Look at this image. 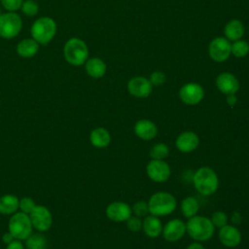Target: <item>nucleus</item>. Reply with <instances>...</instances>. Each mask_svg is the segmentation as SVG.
<instances>
[{"mask_svg": "<svg viewBox=\"0 0 249 249\" xmlns=\"http://www.w3.org/2000/svg\"><path fill=\"white\" fill-rule=\"evenodd\" d=\"M8 229L16 239L25 240L32 233L33 227L29 215L20 211L11 216Z\"/></svg>", "mask_w": 249, "mask_h": 249, "instance_id": "423d86ee", "label": "nucleus"}, {"mask_svg": "<svg viewBox=\"0 0 249 249\" xmlns=\"http://www.w3.org/2000/svg\"><path fill=\"white\" fill-rule=\"evenodd\" d=\"M85 69L89 76L94 79H99L105 75L107 66L101 58L91 57L85 62Z\"/></svg>", "mask_w": 249, "mask_h": 249, "instance_id": "aec40b11", "label": "nucleus"}, {"mask_svg": "<svg viewBox=\"0 0 249 249\" xmlns=\"http://www.w3.org/2000/svg\"><path fill=\"white\" fill-rule=\"evenodd\" d=\"M214 228L211 220L204 216L196 215L186 223V232L198 242L209 240L214 234Z\"/></svg>", "mask_w": 249, "mask_h": 249, "instance_id": "f03ea898", "label": "nucleus"}, {"mask_svg": "<svg viewBox=\"0 0 249 249\" xmlns=\"http://www.w3.org/2000/svg\"><path fill=\"white\" fill-rule=\"evenodd\" d=\"M146 172L151 180L158 183L165 182L171 175L170 166L163 160H151L146 166Z\"/></svg>", "mask_w": 249, "mask_h": 249, "instance_id": "9b49d317", "label": "nucleus"}, {"mask_svg": "<svg viewBox=\"0 0 249 249\" xmlns=\"http://www.w3.org/2000/svg\"><path fill=\"white\" fill-rule=\"evenodd\" d=\"M231 222L234 224V225H236V224H240L241 223V215H240V213H238V212H233L232 213V215H231Z\"/></svg>", "mask_w": 249, "mask_h": 249, "instance_id": "4c0bfd02", "label": "nucleus"}, {"mask_svg": "<svg viewBox=\"0 0 249 249\" xmlns=\"http://www.w3.org/2000/svg\"><path fill=\"white\" fill-rule=\"evenodd\" d=\"M14 239H16L14 236H13V234L8 231L7 232H5L4 234H3V236H2V241L7 245V244H9L10 242H12Z\"/></svg>", "mask_w": 249, "mask_h": 249, "instance_id": "e433bc0d", "label": "nucleus"}, {"mask_svg": "<svg viewBox=\"0 0 249 249\" xmlns=\"http://www.w3.org/2000/svg\"><path fill=\"white\" fill-rule=\"evenodd\" d=\"M236 101H237V98H236L235 94H229V95H227V103H228V105L233 106V105H235Z\"/></svg>", "mask_w": 249, "mask_h": 249, "instance_id": "58836bf2", "label": "nucleus"}, {"mask_svg": "<svg viewBox=\"0 0 249 249\" xmlns=\"http://www.w3.org/2000/svg\"><path fill=\"white\" fill-rule=\"evenodd\" d=\"M2 6L9 12H16L20 9L23 0H0Z\"/></svg>", "mask_w": 249, "mask_h": 249, "instance_id": "f704fd0d", "label": "nucleus"}, {"mask_svg": "<svg viewBox=\"0 0 249 249\" xmlns=\"http://www.w3.org/2000/svg\"><path fill=\"white\" fill-rule=\"evenodd\" d=\"M32 227L43 232L50 230L53 224V216L51 211L44 205H36L29 214Z\"/></svg>", "mask_w": 249, "mask_h": 249, "instance_id": "1a4fd4ad", "label": "nucleus"}, {"mask_svg": "<svg viewBox=\"0 0 249 249\" xmlns=\"http://www.w3.org/2000/svg\"><path fill=\"white\" fill-rule=\"evenodd\" d=\"M31 36L38 43L46 45L53 40L56 33V23L49 17L39 18L31 26Z\"/></svg>", "mask_w": 249, "mask_h": 249, "instance_id": "39448f33", "label": "nucleus"}, {"mask_svg": "<svg viewBox=\"0 0 249 249\" xmlns=\"http://www.w3.org/2000/svg\"><path fill=\"white\" fill-rule=\"evenodd\" d=\"M21 27V18L15 12L0 15V37L4 39H12L18 35Z\"/></svg>", "mask_w": 249, "mask_h": 249, "instance_id": "0eeeda50", "label": "nucleus"}, {"mask_svg": "<svg viewBox=\"0 0 249 249\" xmlns=\"http://www.w3.org/2000/svg\"><path fill=\"white\" fill-rule=\"evenodd\" d=\"M199 209L198 201L193 196H187L181 201V211L186 218L194 217L197 214Z\"/></svg>", "mask_w": 249, "mask_h": 249, "instance_id": "393cba45", "label": "nucleus"}, {"mask_svg": "<svg viewBox=\"0 0 249 249\" xmlns=\"http://www.w3.org/2000/svg\"><path fill=\"white\" fill-rule=\"evenodd\" d=\"M177 206L175 196L166 192H158L151 196L148 201L149 213L154 216H166L171 214Z\"/></svg>", "mask_w": 249, "mask_h": 249, "instance_id": "7ed1b4c3", "label": "nucleus"}, {"mask_svg": "<svg viewBox=\"0 0 249 249\" xmlns=\"http://www.w3.org/2000/svg\"><path fill=\"white\" fill-rule=\"evenodd\" d=\"M39 51V44L33 38L21 40L17 46V53L19 56L29 58L34 56Z\"/></svg>", "mask_w": 249, "mask_h": 249, "instance_id": "b1692460", "label": "nucleus"}, {"mask_svg": "<svg viewBox=\"0 0 249 249\" xmlns=\"http://www.w3.org/2000/svg\"><path fill=\"white\" fill-rule=\"evenodd\" d=\"M220 242L229 248H234L241 242V232L233 225H226L219 229L218 232Z\"/></svg>", "mask_w": 249, "mask_h": 249, "instance_id": "dca6fc26", "label": "nucleus"}, {"mask_svg": "<svg viewBox=\"0 0 249 249\" xmlns=\"http://www.w3.org/2000/svg\"><path fill=\"white\" fill-rule=\"evenodd\" d=\"M36 203L35 201L31 198V197H22L21 199H19V207L18 209H20L21 212L26 213V214H30L32 212V210L35 208Z\"/></svg>", "mask_w": 249, "mask_h": 249, "instance_id": "2f4dec72", "label": "nucleus"}, {"mask_svg": "<svg viewBox=\"0 0 249 249\" xmlns=\"http://www.w3.org/2000/svg\"><path fill=\"white\" fill-rule=\"evenodd\" d=\"M210 220H211L214 227L220 229V228H222V227H224L228 224L229 218H228V215L225 212L216 211L211 215Z\"/></svg>", "mask_w": 249, "mask_h": 249, "instance_id": "7c9ffc66", "label": "nucleus"}, {"mask_svg": "<svg viewBox=\"0 0 249 249\" xmlns=\"http://www.w3.org/2000/svg\"><path fill=\"white\" fill-rule=\"evenodd\" d=\"M20 10L26 17H34L39 12V6L34 0H25L21 5Z\"/></svg>", "mask_w": 249, "mask_h": 249, "instance_id": "c85d7f7f", "label": "nucleus"}, {"mask_svg": "<svg viewBox=\"0 0 249 249\" xmlns=\"http://www.w3.org/2000/svg\"><path fill=\"white\" fill-rule=\"evenodd\" d=\"M106 216L114 222H125L132 214L131 207L124 201H113L106 207Z\"/></svg>", "mask_w": 249, "mask_h": 249, "instance_id": "ddd939ff", "label": "nucleus"}, {"mask_svg": "<svg viewBox=\"0 0 249 249\" xmlns=\"http://www.w3.org/2000/svg\"><path fill=\"white\" fill-rule=\"evenodd\" d=\"M38 249H46L45 247H43V248H38Z\"/></svg>", "mask_w": 249, "mask_h": 249, "instance_id": "a19ab883", "label": "nucleus"}, {"mask_svg": "<svg viewBox=\"0 0 249 249\" xmlns=\"http://www.w3.org/2000/svg\"><path fill=\"white\" fill-rule=\"evenodd\" d=\"M126 227L131 231H139L142 230V220L137 216H130L126 221Z\"/></svg>", "mask_w": 249, "mask_h": 249, "instance_id": "72a5a7b5", "label": "nucleus"}, {"mask_svg": "<svg viewBox=\"0 0 249 249\" xmlns=\"http://www.w3.org/2000/svg\"><path fill=\"white\" fill-rule=\"evenodd\" d=\"M132 213L137 216V217H146L147 214L149 213V207H148V202L144 200H139L136 201L132 207H131Z\"/></svg>", "mask_w": 249, "mask_h": 249, "instance_id": "c756f323", "label": "nucleus"}, {"mask_svg": "<svg viewBox=\"0 0 249 249\" xmlns=\"http://www.w3.org/2000/svg\"><path fill=\"white\" fill-rule=\"evenodd\" d=\"M6 249H24V246L21 243V240L14 239L12 242L7 244Z\"/></svg>", "mask_w": 249, "mask_h": 249, "instance_id": "c9c22d12", "label": "nucleus"}, {"mask_svg": "<svg viewBox=\"0 0 249 249\" xmlns=\"http://www.w3.org/2000/svg\"><path fill=\"white\" fill-rule=\"evenodd\" d=\"M216 87L220 92L226 95L235 94L239 89V82L232 73L223 72L216 78Z\"/></svg>", "mask_w": 249, "mask_h": 249, "instance_id": "2eb2a0df", "label": "nucleus"}, {"mask_svg": "<svg viewBox=\"0 0 249 249\" xmlns=\"http://www.w3.org/2000/svg\"><path fill=\"white\" fill-rule=\"evenodd\" d=\"M175 144L180 152L188 154L198 147L199 138L197 134L193 131H183L177 136Z\"/></svg>", "mask_w": 249, "mask_h": 249, "instance_id": "f3484780", "label": "nucleus"}, {"mask_svg": "<svg viewBox=\"0 0 249 249\" xmlns=\"http://www.w3.org/2000/svg\"><path fill=\"white\" fill-rule=\"evenodd\" d=\"M224 33L226 39H228L230 42H234L240 40L243 37L245 33V27L239 19H231L225 25Z\"/></svg>", "mask_w": 249, "mask_h": 249, "instance_id": "412c9836", "label": "nucleus"}, {"mask_svg": "<svg viewBox=\"0 0 249 249\" xmlns=\"http://www.w3.org/2000/svg\"><path fill=\"white\" fill-rule=\"evenodd\" d=\"M193 182L196 190L206 196L213 195L219 187L217 173L208 166L199 167L193 176Z\"/></svg>", "mask_w": 249, "mask_h": 249, "instance_id": "f257e3e1", "label": "nucleus"}, {"mask_svg": "<svg viewBox=\"0 0 249 249\" xmlns=\"http://www.w3.org/2000/svg\"><path fill=\"white\" fill-rule=\"evenodd\" d=\"M63 53L66 61L74 66L85 64L89 57V49L87 44L79 38L69 39L63 48Z\"/></svg>", "mask_w": 249, "mask_h": 249, "instance_id": "20e7f679", "label": "nucleus"}, {"mask_svg": "<svg viewBox=\"0 0 249 249\" xmlns=\"http://www.w3.org/2000/svg\"><path fill=\"white\" fill-rule=\"evenodd\" d=\"M231 53L235 57H245L249 53V44L241 39L234 41L231 46Z\"/></svg>", "mask_w": 249, "mask_h": 249, "instance_id": "a878e982", "label": "nucleus"}, {"mask_svg": "<svg viewBox=\"0 0 249 249\" xmlns=\"http://www.w3.org/2000/svg\"><path fill=\"white\" fill-rule=\"evenodd\" d=\"M135 135L142 140H151L158 134V127L155 123L147 119L137 121L133 127Z\"/></svg>", "mask_w": 249, "mask_h": 249, "instance_id": "a211bd4d", "label": "nucleus"}, {"mask_svg": "<svg viewBox=\"0 0 249 249\" xmlns=\"http://www.w3.org/2000/svg\"><path fill=\"white\" fill-rule=\"evenodd\" d=\"M165 80H166L165 74L162 71H160V70H156V71L152 72L150 77H149V81H150V83L152 84L153 87L154 86L159 87V86L163 85L165 83Z\"/></svg>", "mask_w": 249, "mask_h": 249, "instance_id": "473e14b6", "label": "nucleus"}, {"mask_svg": "<svg viewBox=\"0 0 249 249\" xmlns=\"http://www.w3.org/2000/svg\"><path fill=\"white\" fill-rule=\"evenodd\" d=\"M89 141L95 148H105L111 142V135L104 127H96L90 131Z\"/></svg>", "mask_w": 249, "mask_h": 249, "instance_id": "4be33fe9", "label": "nucleus"}, {"mask_svg": "<svg viewBox=\"0 0 249 249\" xmlns=\"http://www.w3.org/2000/svg\"><path fill=\"white\" fill-rule=\"evenodd\" d=\"M47 240L45 236L41 233H34L30 234L26 239H25V245L27 249H38V248H43L46 247Z\"/></svg>", "mask_w": 249, "mask_h": 249, "instance_id": "cd10ccee", "label": "nucleus"}, {"mask_svg": "<svg viewBox=\"0 0 249 249\" xmlns=\"http://www.w3.org/2000/svg\"><path fill=\"white\" fill-rule=\"evenodd\" d=\"M162 228L161 222L158 216L149 215L142 221V231L151 238L159 237L162 232Z\"/></svg>", "mask_w": 249, "mask_h": 249, "instance_id": "6ab92c4d", "label": "nucleus"}, {"mask_svg": "<svg viewBox=\"0 0 249 249\" xmlns=\"http://www.w3.org/2000/svg\"><path fill=\"white\" fill-rule=\"evenodd\" d=\"M187 249H205V248H204V246H203L200 242L195 241V242L189 244L188 247H187Z\"/></svg>", "mask_w": 249, "mask_h": 249, "instance_id": "ea45409f", "label": "nucleus"}, {"mask_svg": "<svg viewBox=\"0 0 249 249\" xmlns=\"http://www.w3.org/2000/svg\"><path fill=\"white\" fill-rule=\"evenodd\" d=\"M0 13H1V9H0Z\"/></svg>", "mask_w": 249, "mask_h": 249, "instance_id": "79ce46f5", "label": "nucleus"}, {"mask_svg": "<svg viewBox=\"0 0 249 249\" xmlns=\"http://www.w3.org/2000/svg\"><path fill=\"white\" fill-rule=\"evenodd\" d=\"M231 44L228 39L224 37H216L208 46L209 56L216 62H224L231 54Z\"/></svg>", "mask_w": 249, "mask_h": 249, "instance_id": "6e6552de", "label": "nucleus"}, {"mask_svg": "<svg viewBox=\"0 0 249 249\" xmlns=\"http://www.w3.org/2000/svg\"><path fill=\"white\" fill-rule=\"evenodd\" d=\"M181 101L187 105H196L204 97V89L197 83H187L179 89Z\"/></svg>", "mask_w": 249, "mask_h": 249, "instance_id": "9d476101", "label": "nucleus"}, {"mask_svg": "<svg viewBox=\"0 0 249 249\" xmlns=\"http://www.w3.org/2000/svg\"><path fill=\"white\" fill-rule=\"evenodd\" d=\"M162 236L169 242L180 240L186 233V223L181 219H172L162 228Z\"/></svg>", "mask_w": 249, "mask_h": 249, "instance_id": "4468645a", "label": "nucleus"}, {"mask_svg": "<svg viewBox=\"0 0 249 249\" xmlns=\"http://www.w3.org/2000/svg\"><path fill=\"white\" fill-rule=\"evenodd\" d=\"M169 155V148L166 144L160 142L156 143L150 149V157L152 160H164Z\"/></svg>", "mask_w": 249, "mask_h": 249, "instance_id": "bb28decb", "label": "nucleus"}, {"mask_svg": "<svg viewBox=\"0 0 249 249\" xmlns=\"http://www.w3.org/2000/svg\"><path fill=\"white\" fill-rule=\"evenodd\" d=\"M19 207V199L15 195H4L0 197V214L13 215Z\"/></svg>", "mask_w": 249, "mask_h": 249, "instance_id": "5701e85b", "label": "nucleus"}, {"mask_svg": "<svg viewBox=\"0 0 249 249\" xmlns=\"http://www.w3.org/2000/svg\"><path fill=\"white\" fill-rule=\"evenodd\" d=\"M127 90L134 97L145 98L152 93L153 86L149 79L143 76H135L128 81Z\"/></svg>", "mask_w": 249, "mask_h": 249, "instance_id": "f8f14e48", "label": "nucleus"}]
</instances>
